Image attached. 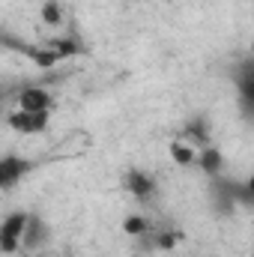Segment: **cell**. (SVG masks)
I'll return each instance as SVG.
<instances>
[{"label": "cell", "instance_id": "1", "mask_svg": "<svg viewBox=\"0 0 254 257\" xmlns=\"http://www.w3.org/2000/svg\"><path fill=\"white\" fill-rule=\"evenodd\" d=\"M27 224H30V212H24V209H15V212H9L3 218V224H0V248H3V254L21 251Z\"/></svg>", "mask_w": 254, "mask_h": 257}, {"label": "cell", "instance_id": "2", "mask_svg": "<svg viewBox=\"0 0 254 257\" xmlns=\"http://www.w3.org/2000/svg\"><path fill=\"white\" fill-rule=\"evenodd\" d=\"M51 123V114H39V111H12L6 117V126L21 132V135H42Z\"/></svg>", "mask_w": 254, "mask_h": 257}, {"label": "cell", "instance_id": "3", "mask_svg": "<svg viewBox=\"0 0 254 257\" xmlns=\"http://www.w3.org/2000/svg\"><path fill=\"white\" fill-rule=\"evenodd\" d=\"M18 108H21V111H39V114H51V108H54V96H51L45 87H39V84H30V87H24V90L18 93Z\"/></svg>", "mask_w": 254, "mask_h": 257}, {"label": "cell", "instance_id": "4", "mask_svg": "<svg viewBox=\"0 0 254 257\" xmlns=\"http://www.w3.org/2000/svg\"><path fill=\"white\" fill-rule=\"evenodd\" d=\"M33 171V162H27V159H21V156H3L0 159V186L9 192L15 183H21L27 174Z\"/></svg>", "mask_w": 254, "mask_h": 257}, {"label": "cell", "instance_id": "5", "mask_svg": "<svg viewBox=\"0 0 254 257\" xmlns=\"http://www.w3.org/2000/svg\"><path fill=\"white\" fill-rule=\"evenodd\" d=\"M236 90H239V108H242V114L248 120H254V57L245 60L242 69H239Z\"/></svg>", "mask_w": 254, "mask_h": 257}, {"label": "cell", "instance_id": "6", "mask_svg": "<svg viewBox=\"0 0 254 257\" xmlns=\"http://www.w3.org/2000/svg\"><path fill=\"white\" fill-rule=\"evenodd\" d=\"M197 171L203 174V177H212V180H218V177H224V153L218 150V147H203L200 150V159H197Z\"/></svg>", "mask_w": 254, "mask_h": 257}, {"label": "cell", "instance_id": "7", "mask_svg": "<svg viewBox=\"0 0 254 257\" xmlns=\"http://www.w3.org/2000/svg\"><path fill=\"white\" fill-rule=\"evenodd\" d=\"M126 189L138 200H153L156 197V180L144 171H129L126 174Z\"/></svg>", "mask_w": 254, "mask_h": 257}, {"label": "cell", "instance_id": "8", "mask_svg": "<svg viewBox=\"0 0 254 257\" xmlns=\"http://www.w3.org/2000/svg\"><path fill=\"white\" fill-rule=\"evenodd\" d=\"M171 159H174V165H180V168H197V159H200V150L189 144L186 138H177L174 144H171Z\"/></svg>", "mask_w": 254, "mask_h": 257}, {"label": "cell", "instance_id": "9", "mask_svg": "<svg viewBox=\"0 0 254 257\" xmlns=\"http://www.w3.org/2000/svg\"><path fill=\"white\" fill-rule=\"evenodd\" d=\"M45 239H48V224L39 215H30V224H27V233H24V245L21 248H39Z\"/></svg>", "mask_w": 254, "mask_h": 257}, {"label": "cell", "instance_id": "10", "mask_svg": "<svg viewBox=\"0 0 254 257\" xmlns=\"http://www.w3.org/2000/svg\"><path fill=\"white\" fill-rule=\"evenodd\" d=\"M183 138L194 144L197 150H203V147H209V128H206V120H191L189 126L183 128Z\"/></svg>", "mask_w": 254, "mask_h": 257}, {"label": "cell", "instance_id": "11", "mask_svg": "<svg viewBox=\"0 0 254 257\" xmlns=\"http://www.w3.org/2000/svg\"><path fill=\"white\" fill-rule=\"evenodd\" d=\"M39 15H42V21H45L48 27H60V24H63V9H60L57 0H45Z\"/></svg>", "mask_w": 254, "mask_h": 257}, {"label": "cell", "instance_id": "12", "mask_svg": "<svg viewBox=\"0 0 254 257\" xmlns=\"http://www.w3.org/2000/svg\"><path fill=\"white\" fill-rule=\"evenodd\" d=\"M123 230H126L129 236H147L150 233V218L147 215H126Z\"/></svg>", "mask_w": 254, "mask_h": 257}]
</instances>
